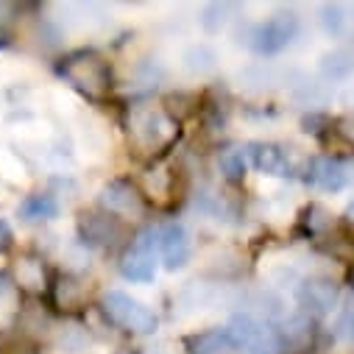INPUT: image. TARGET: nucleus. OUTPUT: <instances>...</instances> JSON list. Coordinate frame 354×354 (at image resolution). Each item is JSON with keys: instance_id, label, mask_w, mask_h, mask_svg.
I'll list each match as a JSON object with an SVG mask.
<instances>
[{"instance_id": "nucleus-22", "label": "nucleus", "mask_w": 354, "mask_h": 354, "mask_svg": "<svg viewBox=\"0 0 354 354\" xmlns=\"http://www.w3.org/2000/svg\"><path fill=\"white\" fill-rule=\"evenodd\" d=\"M248 167H251V165H248V151H245V145H234V148H229V151L221 153V173L226 176L229 182H240Z\"/></svg>"}, {"instance_id": "nucleus-26", "label": "nucleus", "mask_w": 354, "mask_h": 354, "mask_svg": "<svg viewBox=\"0 0 354 354\" xmlns=\"http://www.w3.org/2000/svg\"><path fill=\"white\" fill-rule=\"evenodd\" d=\"M56 301L62 304V310H78L84 304V288L75 279H62L59 290H56Z\"/></svg>"}, {"instance_id": "nucleus-5", "label": "nucleus", "mask_w": 354, "mask_h": 354, "mask_svg": "<svg viewBox=\"0 0 354 354\" xmlns=\"http://www.w3.org/2000/svg\"><path fill=\"white\" fill-rule=\"evenodd\" d=\"M229 332L237 348L248 354H282L279 332L271 324H265L262 318H257L254 313H237L229 324Z\"/></svg>"}, {"instance_id": "nucleus-9", "label": "nucleus", "mask_w": 354, "mask_h": 354, "mask_svg": "<svg viewBox=\"0 0 354 354\" xmlns=\"http://www.w3.org/2000/svg\"><path fill=\"white\" fill-rule=\"evenodd\" d=\"M307 179L318 190L340 193L354 182V165L340 156H315L307 167Z\"/></svg>"}, {"instance_id": "nucleus-27", "label": "nucleus", "mask_w": 354, "mask_h": 354, "mask_svg": "<svg viewBox=\"0 0 354 354\" xmlns=\"http://www.w3.org/2000/svg\"><path fill=\"white\" fill-rule=\"evenodd\" d=\"M307 226H310L313 234H321V232H326V229L335 226V215L329 209H324L321 204H313L307 209Z\"/></svg>"}, {"instance_id": "nucleus-13", "label": "nucleus", "mask_w": 354, "mask_h": 354, "mask_svg": "<svg viewBox=\"0 0 354 354\" xmlns=\"http://www.w3.org/2000/svg\"><path fill=\"white\" fill-rule=\"evenodd\" d=\"M187 348L190 354H229L237 348L229 326H215V329H204L198 335L187 337Z\"/></svg>"}, {"instance_id": "nucleus-30", "label": "nucleus", "mask_w": 354, "mask_h": 354, "mask_svg": "<svg viewBox=\"0 0 354 354\" xmlns=\"http://www.w3.org/2000/svg\"><path fill=\"white\" fill-rule=\"evenodd\" d=\"M9 288H12V279H9V274H6V271H0V299H3V296L9 293Z\"/></svg>"}, {"instance_id": "nucleus-15", "label": "nucleus", "mask_w": 354, "mask_h": 354, "mask_svg": "<svg viewBox=\"0 0 354 354\" xmlns=\"http://www.w3.org/2000/svg\"><path fill=\"white\" fill-rule=\"evenodd\" d=\"M59 215V201L56 196L50 193H34V196H26L17 207V218L23 223H48Z\"/></svg>"}, {"instance_id": "nucleus-6", "label": "nucleus", "mask_w": 354, "mask_h": 354, "mask_svg": "<svg viewBox=\"0 0 354 354\" xmlns=\"http://www.w3.org/2000/svg\"><path fill=\"white\" fill-rule=\"evenodd\" d=\"M156 232H142L120 257V274L129 282H151L156 274Z\"/></svg>"}, {"instance_id": "nucleus-28", "label": "nucleus", "mask_w": 354, "mask_h": 354, "mask_svg": "<svg viewBox=\"0 0 354 354\" xmlns=\"http://www.w3.org/2000/svg\"><path fill=\"white\" fill-rule=\"evenodd\" d=\"M335 134H337L348 148H354V115L337 118V120H335Z\"/></svg>"}, {"instance_id": "nucleus-19", "label": "nucleus", "mask_w": 354, "mask_h": 354, "mask_svg": "<svg viewBox=\"0 0 354 354\" xmlns=\"http://www.w3.org/2000/svg\"><path fill=\"white\" fill-rule=\"evenodd\" d=\"M321 26L329 37H346L354 26L351 20V6L343 3H324L321 6Z\"/></svg>"}, {"instance_id": "nucleus-32", "label": "nucleus", "mask_w": 354, "mask_h": 354, "mask_svg": "<svg viewBox=\"0 0 354 354\" xmlns=\"http://www.w3.org/2000/svg\"><path fill=\"white\" fill-rule=\"evenodd\" d=\"M348 279H351V288H354V271H351V277H348Z\"/></svg>"}, {"instance_id": "nucleus-24", "label": "nucleus", "mask_w": 354, "mask_h": 354, "mask_svg": "<svg viewBox=\"0 0 354 354\" xmlns=\"http://www.w3.org/2000/svg\"><path fill=\"white\" fill-rule=\"evenodd\" d=\"M237 15V6L234 3H209L204 6L201 12V26L209 31V34H218L221 28H226V23Z\"/></svg>"}, {"instance_id": "nucleus-11", "label": "nucleus", "mask_w": 354, "mask_h": 354, "mask_svg": "<svg viewBox=\"0 0 354 354\" xmlns=\"http://www.w3.org/2000/svg\"><path fill=\"white\" fill-rule=\"evenodd\" d=\"M78 232L84 243L109 248L123 237V223L109 212H84L78 218Z\"/></svg>"}, {"instance_id": "nucleus-12", "label": "nucleus", "mask_w": 354, "mask_h": 354, "mask_svg": "<svg viewBox=\"0 0 354 354\" xmlns=\"http://www.w3.org/2000/svg\"><path fill=\"white\" fill-rule=\"evenodd\" d=\"M248 165L262 176H288L290 153L279 142H248Z\"/></svg>"}, {"instance_id": "nucleus-14", "label": "nucleus", "mask_w": 354, "mask_h": 354, "mask_svg": "<svg viewBox=\"0 0 354 354\" xmlns=\"http://www.w3.org/2000/svg\"><path fill=\"white\" fill-rule=\"evenodd\" d=\"M15 279L23 290L28 293H42L48 288V268H45V259L37 254H23L15 265Z\"/></svg>"}, {"instance_id": "nucleus-1", "label": "nucleus", "mask_w": 354, "mask_h": 354, "mask_svg": "<svg viewBox=\"0 0 354 354\" xmlns=\"http://www.w3.org/2000/svg\"><path fill=\"white\" fill-rule=\"evenodd\" d=\"M62 78L70 81V86H75L78 93L90 95V98H104L112 86V70L106 64L104 56H98L95 50H75L70 53L62 67H59Z\"/></svg>"}, {"instance_id": "nucleus-8", "label": "nucleus", "mask_w": 354, "mask_h": 354, "mask_svg": "<svg viewBox=\"0 0 354 354\" xmlns=\"http://www.w3.org/2000/svg\"><path fill=\"white\" fill-rule=\"evenodd\" d=\"M101 207L118 221H140L145 215V201L140 190L126 179H115L101 190Z\"/></svg>"}, {"instance_id": "nucleus-31", "label": "nucleus", "mask_w": 354, "mask_h": 354, "mask_svg": "<svg viewBox=\"0 0 354 354\" xmlns=\"http://www.w3.org/2000/svg\"><path fill=\"white\" fill-rule=\"evenodd\" d=\"M346 218H348V221H354V198L346 204Z\"/></svg>"}, {"instance_id": "nucleus-7", "label": "nucleus", "mask_w": 354, "mask_h": 354, "mask_svg": "<svg viewBox=\"0 0 354 354\" xmlns=\"http://www.w3.org/2000/svg\"><path fill=\"white\" fill-rule=\"evenodd\" d=\"M156 248L162 254V262L167 271H182L190 262L193 240L182 221H167L156 229Z\"/></svg>"}, {"instance_id": "nucleus-3", "label": "nucleus", "mask_w": 354, "mask_h": 354, "mask_svg": "<svg viewBox=\"0 0 354 354\" xmlns=\"http://www.w3.org/2000/svg\"><path fill=\"white\" fill-rule=\"evenodd\" d=\"M101 307H104L106 318H109L115 326L126 329V332L151 335V332H156V326H159L156 313H153L151 307H145L142 301L131 299V296L123 293V290H109V293H104Z\"/></svg>"}, {"instance_id": "nucleus-20", "label": "nucleus", "mask_w": 354, "mask_h": 354, "mask_svg": "<svg viewBox=\"0 0 354 354\" xmlns=\"http://www.w3.org/2000/svg\"><path fill=\"white\" fill-rule=\"evenodd\" d=\"M218 296H221L218 288L193 282V285H187V288L182 290L179 304H182V313H201V310H209V307L218 301Z\"/></svg>"}, {"instance_id": "nucleus-10", "label": "nucleus", "mask_w": 354, "mask_h": 354, "mask_svg": "<svg viewBox=\"0 0 354 354\" xmlns=\"http://www.w3.org/2000/svg\"><path fill=\"white\" fill-rule=\"evenodd\" d=\"M337 296H340V290L329 277H313L299 285V307L310 318L329 315L337 304Z\"/></svg>"}, {"instance_id": "nucleus-17", "label": "nucleus", "mask_w": 354, "mask_h": 354, "mask_svg": "<svg viewBox=\"0 0 354 354\" xmlns=\"http://www.w3.org/2000/svg\"><path fill=\"white\" fill-rule=\"evenodd\" d=\"M277 332H279L282 348H285V346H293V348L307 346V343H310V337H313V318H310V315H304V313L299 310V313L288 315V318L282 321V329H277Z\"/></svg>"}, {"instance_id": "nucleus-2", "label": "nucleus", "mask_w": 354, "mask_h": 354, "mask_svg": "<svg viewBox=\"0 0 354 354\" xmlns=\"http://www.w3.org/2000/svg\"><path fill=\"white\" fill-rule=\"evenodd\" d=\"M129 131L131 140L142 151H162L167 148L176 134H179V123H176L165 109L159 106H134L129 115Z\"/></svg>"}, {"instance_id": "nucleus-29", "label": "nucleus", "mask_w": 354, "mask_h": 354, "mask_svg": "<svg viewBox=\"0 0 354 354\" xmlns=\"http://www.w3.org/2000/svg\"><path fill=\"white\" fill-rule=\"evenodd\" d=\"M12 243H15V232H12L9 221H3V218H0V251L12 248Z\"/></svg>"}, {"instance_id": "nucleus-16", "label": "nucleus", "mask_w": 354, "mask_h": 354, "mask_svg": "<svg viewBox=\"0 0 354 354\" xmlns=\"http://www.w3.org/2000/svg\"><path fill=\"white\" fill-rule=\"evenodd\" d=\"M182 67H185L190 75L204 78V75L215 73V67H218V50H215L212 45H207V42H196V45H190V48L182 53Z\"/></svg>"}, {"instance_id": "nucleus-25", "label": "nucleus", "mask_w": 354, "mask_h": 354, "mask_svg": "<svg viewBox=\"0 0 354 354\" xmlns=\"http://www.w3.org/2000/svg\"><path fill=\"white\" fill-rule=\"evenodd\" d=\"M332 335H335L337 343H343V346H354V301H348V304L337 313L335 326H332Z\"/></svg>"}, {"instance_id": "nucleus-4", "label": "nucleus", "mask_w": 354, "mask_h": 354, "mask_svg": "<svg viewBox=\"0 0 354 354\" xmlns=\"http://www.w3.org/2000/svg\"><path fill=\"white\" fill-rule=\"evenodd\" d=\"M299 28H301L299 15L282 9L248 31V45L262 56H274V53L285 50L288 45H293V39L299 37Z\"/></svg>"}, {"instance_id": "nucleus-18", "label": "nucleus", "mask_w": 354, "mask_h": 354, "mask_svg": "<svg viewBox=\"0 0 354 354\" xmlns=\"http://www.w3.org/2000/svg\"><path fill=\"white\" fill-rule=\"evenodd\" d=\"M321 73L329 81H343L354 73V48H335L321 56Z\"/></svg>"}, {"instance_id": "nucleus-21", "label": "nucleus", "mask_w": 354, "mask_h": 354, "mask_svg": "<svg viewBox=\"0 0 354 354\" xmlns=\"http://www.w3.org/2000/svg\"><path fill=\"white\" fill-rule=\"evenodd\" d=\"M237 78L248 90H271V86L279 84V70H274L271 64H251V67L240 70Z\"/></svg>"}, {"instance_id": "nucleus-23", "label": "nucleus", "mask_w": 354, "mask_h": 354, "mask_svg": "<svg viewBox=\"0 0 354 354\" xmlns=\"http://www.w3.org/2000/svg\"><path fill=\"white\" fill-rule=\"evenodd\" d=\"M142 187H145V196H151L153 201L165 204V201L170 198V190H173V176H170L165 167L148 170L145 179H142Z\"/></svg>"}]
</instances>
